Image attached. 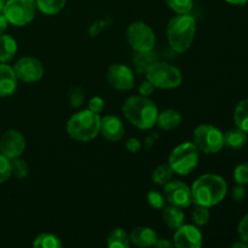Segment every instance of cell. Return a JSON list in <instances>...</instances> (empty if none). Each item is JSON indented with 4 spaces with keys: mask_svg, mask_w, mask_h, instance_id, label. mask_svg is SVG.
<instances>
[{
    "mask_svg": "<svg viewBox=\"0 0 248 248\" xmlns=\"http://www.w3.org/2000/svg\"><path fill=\"white\" fill-rule=\"evenodd\" d=\"M36 9L44 15L53 16L57 15L64 9L67 0H35Z\"/></svg>",
    "mask_w": 248,
    "mask_h": 248,
    "instance_id": "cell-23",
    "label": "cell"
},
{
    "mask_svg": "<svg viewBox=\"0 0 248 248\" xmlns=\"http://www.w3.org/2000/svg\"><path fill=\"white\" fill-rule=\"evenodd\" d=\"M11 161V174L16 178L22 179L26 178L27 174H28L29 167L27 164L26 160L21 159V156L16 157V159L10 160Z\"/></svg>",
    "mask_w": 248,
    "mask_h": 248,
    "instance_id": "cell-30",
    "label": "cell"
},
{
    "mask_svg": "<svg viewBox=\"0 0 248 248\" xmlns=\"http://www.w3.org/2000/svg\"><path fill=\"white\" fill-rule=\"evenodd\" d=\"M104 108H106V102H104V99L102 98V97L94 96L92 97V98H90L89 107H87L89 110L93 111V113H97V114H101L102 111L104 110Z\"/></svg>",
    "mask_w": 248,
    "mask_h": 248,
    "instance_id": "cell-34",
    "label": "cell"
},
{
    "mask_svg": "<svg viewBox=\"0 0 248 248\" xmlns=\"http://www.w3.org/2000/svg\"><path fill=\"white\" fill-rule=\"evenodd\" d=\"M128 236H130L131 245H135V246L140 248L153 247L155 242L157 241V239H159L157 232L150 227L133 228L130 234H128Z\"/></svg>",
    "mask_w": 248,
    "mask_h": 248,
    "instance_id": "cell-16",
    "label": "cell"
},
{
    "mask_svg": "<svg viewBox=\"0 0 248 248\" xmlns=\"http://www.w3.org/2000/svg\"><path fill=\"white\" fill-rule=\"evenodd\" d=\"M123 114L131 125L140 130H150L156 125L159 109L156 104L143 96H131L124 102Z\"/></svg>",
    "mask_w": 248,
    "mask_h": 248,
    "instance_id": "cell-2",
    "label": "cell"
},
{
    "mask_svg": "<svg viewBox=\"0 0 248 248\" xmlns=\"http://www.w3.org/2000/svg\"><path fill=\"white\" fill-rule=\"evenodd\" d=\"M101 115L85 109L75 113L67 121L68 136L77 142H90L99 135Z\"/></svg>",
    "mask_w": 248,
    "mask_h": 248,
    "instance_id": "cell-4",
    "label": "cell"
},
{
    "mask_svg": "<svg viewBox=\"0 0 248 248\" xmlns=\"http://www.w3.org/2000/svg\"><path fill=\"white\" fill-rule=\"evenodd\" d=\"M26 149V138L19 131L9 130L0 137V154L9 160L16 159Z\"/></svg>",
    "mask_w": 248,
    "mask_h": 248,
    "instance_id": "cell-13",
    "label": "cell"
},
{
    "mask_svg": "<svg viewBox=\"0 0 248 248\" xmlns=\"http://www.w3.org/2000/svg\"><path fill=\"white\" fill-rule=\"evenodd\" d=\"M126 40L135 52L153 51L156 36L152 27L140 21L132 22L126 29Z\"/></svg>",
    "mask_w": 248,
    "mask_h": 248,
    "instance_id": "cell-8",
    "label": "cell"
},
{
    "mask_svg": "<svg viewBox=\"0 0 248 248\" xmlns=\"http://www.w3.org/2000/svg\"><path fill=\"white\" fill-rule=\"evenodd\" d=\"M7 24H9V22H7V19L5 18V16L2 15V12H1V14H0V35H2V34H4V31H6Z\"/></svg>",
    "mask_w": 248,
    "mask_h": 248,
    "instance_id": "cell-42",
    "label": "cell"
},
{
    "mask_svg": "<svg viewBox=\"0 0 248 248\" xmlns=\"http://www.w3.org/2000/svg\"><path fill=\"white\" fill-rule=\"evenodd\" d=\"M17 79L14 68L5 63H0V97H9L17 89Z\"/></svg>",
    "mask_w": 248,
    "mask_h": 248,
    "instance_id": "cell-17",
    "label": "cell"
},
{
    "mask_svg": "<svg viewBox=\"0 0 248 248\" xmlns=\"http://www.w3.org/2000/svg\"><path fill=\"white\" fill-rule=\"evenodd\" d=\"M190 189L194 205L206 207L218 205L224 200L228 194V184L225 179L212 173L202 174L196 178Z\"/></svg>",
    "mask_w": 248,
    "mask_h": 248,
    "instance_id": "cell-1",
    "label": "cell"
},
{
    "mask_svg": "<svg viewBox=\"0 0 248 248\" xmlns=\"http://www.w3.org/2000/svg\"><path fill=\"white\" fill-rule=\"evenodd\" d=\"M195 34L196 21L190 14L176 15L167 23V43L174 52H186L193 45Z\"/></svg>",
    "mask_w": 248,
    "mask_h": 248,
    "instance_id": "cell-3",
    "label": "cell"
},
{
    "mask_svg": "<svg viewBox=\"0 0 248 248\" xmlns=\"http://www.w3.org/2000/svg\"><path fill=\"white\" fill-rule=\"evenodd\" d=\"M162 220L167 225V228H170L171 230H176L184 224L186 216H184L182 208L170 205L162 210Z\"/></svg>",
    "mask_w": 248,
    "mask_h": 248,
    "instance_id": "cell-19",
    "label": "cell"
},
{
    "mask_svg": "<svg viewBox=\"0 0 248 248\" xmlns=\"http://www.w3.org/2000/svg\"><path fill=\"white\" fill-rule=\"evenodd\" d=\"M182 123V115L176 109H165V110L159 111L157 115L156 125L164 131H171L178 127Z\"/></svg>",
    "mask_w": 248,
    "mask_h": 248,
    "instance_id": "cell-18",
    "label": "cell"
},
{
    "mask_svg": "<svg viewBox=\"0 0 248 248\" xmlns=\"http://www.w3.org/2000/svg\"><path fill=\"white\" fill-rule=\"evenodd\" d=\"M17 53V41L11 35H0V63H7Z\"/></svg>",
    "mask_w": 248,
    "mask_h": 248,
    "instance_id": "cell-20",
    "label": "cell"
},
{
    "mask_svg": "<svg viewBox=\"0 0 248 248\" xmlns=\"http://www.w3.org/2000/svg\"><path fill=\"white\" fill-rule=\"evenodd\" d=\"M12 68H14L17 79L27 84L40 81L45 74V68L41 61L31 56L21 57Z\"/></svg>",
    "mask_w": 248,
    "mask_h": 248,
    "instance_id": "cell-10",
    "label": "cell"
},
{
    "mask_svg": "<svg viewBox=\"0 0 248 248\" xmlns=\"http://www.w3.org/2000/svg\"><path fill=\"white\" fill-rule=\"evenodd\" d=\"M167 7L177 15L190 14L194 7L193 0H165Z\"/></svg>",
    "mask_w": 248,
    "mask_h": 248,
    "instance_id": "cell-29",
    "label": "cell"
},
{
    "mask_svg": "<svg viewBox=\"0 0 248 248\" xmlns=\"http://www.w3.org/2000/svg\"><path fill=\"white\" fill-rule=\"evenodd\" d=\"M36 14L35 0H6L2 15L14 26L23 27L33 22Z\"/></svg>",
    "mask_w": 248,
    "mask_h": 248,
    "instance_id": "cell-9",
    "label": "cell"
},
{
    "mask_svg": "<svg viewBox=\"0 0 248 248\" xmlns=\"http://www.w3.org/2000/svg\"><path fill=\"white\" fill-rule=\"evenodd\" d=\"M107 246L109 248H128L131 246L130 236L121 228H115L107 237Z\"/></svg>",
    "mask_w": 248,
    "mask_h": 248,
    "instance_id": "cell-22",
    "label": "cell"
},
{
    "mask_svg": "<svg viewBox=\"0 0 248 248\" xmlns=\"http://www.w3.org/2000/svg\"><path fill=\"white\" fill-rule=\"evenodd\" d=\"M239 235L242 241L248 244V213L240 220L239 223Z\"/></svg>",
    "mask_w": 248,
    "mask_h": 248,
    "instance_id": "cell-37",
    "label": "cell"
},
{
    "mask_svg": "<svg viewBox=\"0 0 248 248\" xmlns=\"http://www.w3.org/2000/svg\"><path fill=\"white\" fill-rule=\"evenodd\" d=\"M191 219H193L194 225H196V227H203V225H206L211 219L210 207L195 205L194 210L191 211Z\"/></svg>",
    "mask_w": 248,
    "mask_h": 248,
    "instance_id": "cell-28",
    "label": "cell"
},
{
    "mask_svg": "<svg viewBox=\"0 0 248 248\" xmlns=\"http://www.w3.org/2000/svg\"><path fill=\"white\" fill-rule=\"evenodd\" d=\"M203 236L199 227L194 224H183L174 230L173 245L177 248H200Z\"/></svg>",
    "mask_w": 248,
    "mask_h": 248,
    "instance_id": "cell-14",
    "label": "cell"
},
{
    "mask_svg": "<svg viewBox=\"0 0 248 248\" xmlns=\"http://www.w3.org/2000/svg\"><path fill=\"white\" fill-rule=\"evenodd\" d=\"M232 196L235 201H242L246 196V189L241 184H237L236 186H234L232 190Z\"/></svg>",
    "mask_w": 248,
    "mask_h": 248,
    "instance_id": "cell-39",
    "label": "cell"
},
{
    "mask_svg": "<svg viewBox=\"0 0 248 248\" xmlns=\"http://www.w3.org/2000/svg\"><path fill=\"white\" fill-rule=\"evenodd\" d=\"M234 121L237 128L248 133V98L239 102L234 110Z\"/></svg>",
    "mask_w": 248,
    "mask_h": 248,
    "instance_id": "cell-24",
    "label": "cell"
},
{
    "mask_svg": "<svg viewBox=\"0 0 248 248\" xmlns=\"http://www.w3.org/2000/svg\"><path fill=\"white\" fill-rule=\"evenodd\" d=\"M154 247L156 248H171L174 247L173 241H170L169 239H157V241L155 242Z\"/></svg>",
    "mask_w": 248,
    "mask_h": 248,
    "instance_id": "cell-41",
    "label": "cell"
},
{
    "mask_svg": "<svg viewBox=\"0 0 248 248\" xmlns=\"http://www.w3.org/2000/svg\"><path fill=\"white\" fill-rule=\"evenodd\" d=\"M4 6H5V0H0V14H1L2 10H4Z\"/></svg>",
    "mask_w": 248,
    "mask_h": 248,
    "instance_id": "cell-45",
    "label": "cell"
},
{
    "mask_svg": "<svg viewBox=\"0 0 248 248\" xmlns=\"http://www.w3.org/2000/svg\"><path fill=\"white\" fill-rule=\"evenodd\" d=\"M99 135L109 142H119L125 135V126L118 116L106 115L101 118Z\"/></svg>",
    "mask_w": 248,
    "mask_h": 248,
    "instance_id": "cell-15",
    "label": "cell"
},
{
    "mask_svg": "<svg viewBox=\"0 0 248 248\" xmlns=\"http://www.w3.org/2000/svg\"><path fill=\"white\" fill-rule=\"evenodd\" d=\"M200 150L193 142H184L172 149L169 155L170 167L173 173L179 176H188L199 165Z\"/></svg>",
    "mask_w": 248,
    "mask_h": 248,
    "instance_id": "cell-5",
    "label": "cell"
},
{
    "mask_svg": "<svg viewBox=\"0 0 248 248\" xmlns=\"http://www.w3.org/2000/svg\"><path fill=\"white\" fill-rule=\"evenodd\" d=\"M11 176V161L0 154V184L6 182Z\"/></svg>",
    "mask_w": 248,
    "mask_h": 248,
    "instance_id": "cell-33",
    "label": "cell"
},
{
    "mask_svg": "<svg viewBox=\"0 0 248 248\" xmlns=\"http://www.w3.org/2000/svg\"><path fill=\"white\" fill-rule=\"evenodd\" d=\"M145 77L155 89L160 90L177 89L183 82V74L181 70L166 62H155L148 68Z\"/></svg>",
    "mask_w": 248,
    "mask_h": 248,
    "instance_id": "cell-6",
    "label": "cell"
},
{
    "mask_svg": "<svg viewBox=\"0 0 248 248\" xmlns=\"http://www.w3.org/2000/svg\"><path fill=\"white\" fill-rule=\"evenodd\" d=\"M159 138H160L159 133H156V132H153V133H150L149 136H147V137H145V140H143V144H144L145 149H150V148H152L153 145H154L155 143L159 140Z\"/></svg>",
    "mask_w": 248,
    "mask_h": 248,
    "instance_id": "cell-40",
    "label": "cell"
},
{
    "mask_svg": "<svg viewBox=\"0 0 248 248\" xmlns=\"http://www.w3.org/2000/svg\"><path fill=\"white\" fill-rule=\"evenodd\" d=\"M107 80L113 89L119 91H130L135 86V74L130 67L121 63L109 65Z\"/></svg>",
    "mask_w": 248,
    "mask_h": 248,
    "instance_id": "cell-12",
    "label": "cell"
},
{
    "mask_svg": "<svg viewBox=\"0 0 248 248\" xmlns=\"http://www.w3.org/2000/svg\"><path fill=\"white\" fill-rule=\"evenodd\" d=\"M138 91H140V96L149 97V96H152L153 93H154L155 87L153 86L152 82L148 81V80H145V81H143L142 84L140 85V89H138Z\"/></svg>",
    "mask_w": 248,
    "mask_h": 248,
    "instance_id": "cell-38",
    "label": "cell"
},
{
    "mask_svg": "<svg viewBox=\"0 0 248 248\" xmlns=\"http://www.w3.org/2000/svg\"><path fill=\"white\" fill-rule=\"evenodd\" d=\"M142 147H143L142 140H138V138L136 137L128 138L127 142H126V149H127L130 153H133V154L140 152Z\"/></svg>",
    "mask_w": 248,
    "mask_h": 248,
    "instance_id": "cell-36",
    "label": "cell"
},
{
    "mask_svg": "<svg viewBox=\"0 0 248 248\" xmlns=\"http://www.w3.org/2000/svg\"><path fill=\"white\" fill-rule=\"evenodd\" d=\"M227 2H229V4H232V5H245L247 4L248 0H225Z\"/></svg>",
    "mask_w": 248,
    "mask_h": 248,
    "instance_id": "cell-43",
    "label": "cell"
},
{
    "mask_svg": "<svg viewBox=\"0 0 248 248\" xmlns=\"http://www.w3.org/2000/svg\"><path fill=\"white\" fill-rule=\"evenodd\" d=\"M234 179L237 184H241V186L248 184V161L235 167Z\"/></svg>",
    "mask_w": 248,
    "mask_h": 248,
    "instance_id": "cell-32",
    "label": "cell"
},
{
    "mask_svg": "<svg viewBox=\"0 0 248 248\" xmlns=\"http://www.w3.org/2000/svg\"><path fill=\"white\" fill-rule=\"evenodd\" d=\"M69 101L72 107L81 106L82 102H84V91L81 89H79V87H75L73 90V92H70Z\"/></svg>",
    "mask_w": 248,
    "mask_h": 248,
    "instance_id": "cell-35",
    "label": "cell"
},
{
    "mask_svg": "<svg viewBox=\"0 0 248 248\" xmlns=\"http://www.w3.org/2000/svg\"><path fill=\"white\" fill-rule=\"evenodd\" d=\"M237 247L248 248V244H247V242L242 241V242H236V244H234V245H232V248H237Z\"/></svg>",
    "mask_w": 248,
    "mask_h": 248,
    "instance_id": "cell-44",
    "label": "cell"
},
{
    "mask_svg": "<svg viewBox=\"0 0 248 248\" xmlns=\"http://www.w3.org/2000/svg\"><path fill=\"white\" fill-rule=\"evenodd\" d=\"M172 176H173V171H172V169L170 167L169 164L159 165V166L153 171L152 181L153 183L156 184V186H166L170 181H172Z\"/></svg>",
    "mask_w": 248,
    "mask_h": 248,
    "instance_id": "cell-26",
    "label": "cell"
},
{
    "mask_svg": "<svg viewBox=\"0 0 248 248\" xmlns=\"http://www.w3.org/2000/svg\"><path fill=\"white\" fill-rule=\"evenodd\" d=\"M62 246L60 237L51 232H41L36 235L33 241L34 248H61Z\"/></svg>",
    "mask_w": 248,
    "mask_h": 248,
    "instance_id": "cell-25",
    "label": "cell"
},
{
    "mask_svg": "<svg viewBox=\"0 0 248 248\" xmlns=\"http://www.w3.org/2000/svg\"><path fill=\"white\" fill-rule=\"evenodd\" d=\"M164 196L170 205L179 208H188L193 203L190 186L181 181H170L164 186Z\"/></svg>",
    "mask_w": 248,
    "mask_h": 248,
    "instance_id": "cell-11",
    "label": "cell"
},
{
    "mask_svg": "<svg viewBox=\"0 0 248 248\" xmlns=\"http://www.w3.org/2000/svg\"><path fill=\"white\" fill-rule=\"evenodd\" d=\"M193 143L205 154H217L224 147V137L216 126L202 124L194 130Z\"/></svg>",
    "mask_w": 248,
    "mask_h": 248,
    "instance_id": "cell-7",
    "label": "cell"
},
{
    "mask_svg": "<svg viewBox=\"0 0 248 248\" xmlns=\"http://www.w3.org/2000/svg\"><path fill=\"white\" fill-rule=\"evenodd\" d=\"M223 137H224V147L234 150L241 149L247 143V133L240 128H232V130L227 131L225 133H223Z\"/></svg>",
    "mask_w": 248,
    "mask_h": 248,
    "instance_id": "cell-21",
    "label": "cell"
},
{
    "mask_svg": "<svg viewBox=\"0 0 248 248\" xmlns=\"http://www.w3.org/2000/svg\"><path fill=\"white\" fill-rule=\"evenodd\" d=\"M153 55L154 53H152V51H148V52H136L133 62H135V67L137 72H147L148 68L156 62V58Z\"/></svg>",
    "mask_w": 248,
    "mask_h": 248,
    "instance_id": "cell-27",
    "label": "cell"
},
{
    "mask_svg": "<svg viewBox=\"0 0 248 248\" xmlns=\"http://www.w3.org/2000/svg\"><path fill=\"white\" fill-rule=\"evenodd\" d=\"M147 201L152 208H154V210H161V208L165 207V201H166V199H165L164 194H161L160 191L150 190L147 194Z\"/></svg>",
    "mask_w": 248,
    "mask_h": 248,
    "instance_id": "cell-31",
    "label": "cell"
}]
</instances>
